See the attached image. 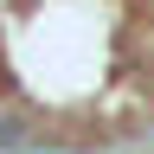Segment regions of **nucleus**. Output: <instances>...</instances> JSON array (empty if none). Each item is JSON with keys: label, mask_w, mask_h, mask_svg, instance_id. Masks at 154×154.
<instances>
[{"label": "nucleus", "mask_w": 154, "mask_h": 154, "mask_svg": "<svg viewBox=\"0 0 154 154\" xmlns=\"http://www.w3.org/2000/svg\"><path fill=\"white\" fill-rule=\"evenodd\" d=\"M26 141H32V128L19 122V116H0V154H19Z\"/></svg>", "instance_id": "nucleus-1"}, {"label": "nucleus", "mask_w": 154, "mask_h": 154, "mask_svg": "<svg viewBox=\"0 0 154 154\" xmlns=\"http://www.w3.org/2000/svg\"><path fill=\"white\" fill-rule=\"evenodd\" d=\"M38 154H71V148H38Z\"/></svg>", "instance_id": "nucleus-2"}]
</instances>
